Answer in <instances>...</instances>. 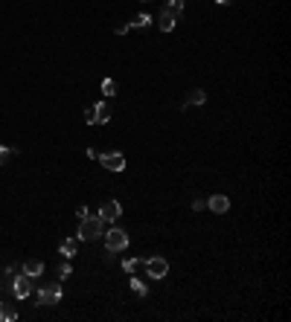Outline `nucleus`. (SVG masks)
<instances>
[{
  "mask_svg": "<svg viewBox=\"0 0 291 322\" xmlns=\"http://www.w3.org/2000/svg\"><path fill=\"white\" fill-rule=\"evenodd\" d=\"M102 235H105V221L99 215H88V218L79 221V235H76L79 241H96Z\"/></svg>",
  "mask_w": 291,
  "mask_h": 322,
  "instance_id": "nucleus-1",
  "label": "nucleus"
},
{
  "mask_svg": "<svg viewBox=\"0 0 291 322\" xmlns=\"http://www.w3.org/2000/svg\"><path fill=\"white\" fill-rule=\"evenodd\" d=\"M105 247H108V252H122L128 247V233L126 229H119V226H111V229H105Z\"/></svg>",
  "mask_w": 291,
  "mask_h": 322,
  "instance_id": "nucleus-2",
  "label": "nucleus"
},
{
  "mask_svg": "<svg viewBox=\"0 0 291 322\" xmlns=\"http://www.w3.org/2000/svg\"><path fill=\"white\" fill-rule=\"evenodd\" d=\"M85 119H88V125H105L111 122V105L108 102H96L85 110Z\"/></svg>",
  "mask_w": 291,
  "mask_h": 322,
  "instance_id": "nucleus-3",
  "label": "nucleus"
},
{
  "mask_svg": "<svg viewBox=\"0 0 291 322\" xmlns=\"http://www.w3.org/2000/svg\"><path fill=\"white\" fill-rule=\"evenodd\" d=\"M61 296H64L61 282H50V285L38 287V302L41 305H58L61 302Z\"/></svg>",
  "mask_w": 291,
  "mask_h": 322,
  "instance_id": "nucleus-4",
  "label": "nucleus"
},
{
  "mask_svg": "<svg viewBox=\"0 0 291 322\" xmlns=\"http://www.w3.org/2000/svg\"><path fill=\"white\" fill-rule=\"evenodd\" d=\"M146 273H149V279H166V273H169V261L160 259V256H152V259L143 261Z\"/></svg>",
  "mask_w": 291,
  "mask_h": 322,
  "instance_id": "nucleus-5",
  "label": "nucleus"
},
{
  "mask_svg": "<svg viewBox=\"0 0 291 322\" xmlns=\"http://www.w3.org/2000/svg\"><path fill=\"white\" fill-rule=\"evenodd\" d=\"M119 215H122V206H119V200H105V203L99 206V218L105 221V224H114Z\"/></svg>",
  "mask_w": 291,
  "mask_h": 322,
  "instance_id": "nucleus-6",
  "label": "nucleus"
},
{
  "mask_svg": "<svg viewBox=\"0 0 291 322\" xmlns=\"http://www.w3.org/2000/svg\"><path fill=\"white\" fill-rule=\"evenodd\" d=\"M96 160H99V163H102V166H105V169H108V171H122V169H126V157H122V154H119V151H111V154H99Z\"/></svg>",
  "mask_w": 291,
  "mask_h": 322,
  "instance_id": "nucleus-7",
  "label": "nucleus"
},
{
  "mask_svg": "<svg viewBox=\"0 0 291 322\" xmlns=\"http://www.w3.org/2000/svg\"><path fill=\"white\" fill-rule=\"evenodd\" d=\"M9 287H12V293L18 296V299H27V296L32 293V279L20 273L18 279H12V285H9Z\"/></svg>",
  "mask_w": 291,
  "mask_h": 322,
  "instance_id": "nucleus-8",
  "label": "nucleus"
},
{
  "mask_svg": "<svg viewBox=\"0 0 291 322\" xmlns=\"http://www.w3.org/2000/svg\"><path fill=\"white\" fill-rule=\"evenodd\" d=\"M207 209L210 212H216V215H224L230 209V197L227 195H213L207 200Z\"/></svg>",
  "mask_w": 291,
  "mask_h": 322,
  "instance_id": "nucleus-9",
  "label": "nucleus"
},
{
  "mask_svg": "<svg viewBox=\"0 0 291 322\" xmlns=\"http://www.w3.org/2000/svg\"><path fill=\"white\" fill-rule=\"evenodd\" d=\"M20 273L29 279H38L41 273H44V261H38V259H27L24 264H20Z\"/></svg>",
  "mask_w": 291,
  "mask_h": 322,
  "instance_id": "nucleus-10",
  "label": "nucleus"
},
{
  "mask_svg": "<svg viewBox=\"0 0 291 322\" xmlns=\"http://www.w3.org/2000/svg\"><path fill=\"white\" fill-rule=\"evenodd\" d=\"M175 24H178V18H175L172 12L160 9V18H157V27H160V32H172Z\"/></svg>",
  "mask_w": 291,
  "mask_h": 322,
  "instance_id": "nucleus-11",
  "label": "nucleus"
},
{
  "mask_svg": "<svg viewBox=\"0 0 291 322\" xmlns=\"http://www.w3.org/2000/svg\"><path fill=\"white\" fill-rule=\"evenodd\" d=\"M76 250H79V238H64V241L58 244V252H61L64 259H73Z\"/></svg>",
  "mask_w": 291,
  "mask_h": 322,
  "instance_id": "nucleus-12",
  "label": "nucleus"
},
{
  "mask_svg": "<svg viewBox=\"0 0 291 322\" xmlns=\"http://www.w3.org/2000/svg\"><path fill=\"white\" fill-rule=\"evenodd\" d=\"M18 319V308L12 302H0V322H15Z\"/></svg>",
  "mask_w": 291,
  "mask_h": 322,
  "instance_id": "nucleus-13",
  "label": "nucleus"
},
{
  "mask_svg": "<svg viewBox=\"0 0 291 322\" xmlns=\"http://www.w3.org/2000/svg\"><path fill=\"white\" fill-rule=\"evenodd\" d=\"M204 102H207V93H204V90H190V96H186L183 107H190V105H204Z\"/></svg>",
  "mask_w": 291,
  "mask_h": 322,
  "instance_id": "nucleus-14",
  "label": "nucleus"
},
{
  "mask_svg": "<svg viewBox=\"0 0 291 322\" xmlns=\"http://www.w3.org/2000/svg\"><path fill=\"white\" fill-rule=\"evenodd\" d=\"M149 24H152V15H149V12H140V15L128 24V29H146Z\"/></svg>",
  "mask_w": 291,
  "mask_h": 322,
  "instance_id": "nucleus-15",
  "label": "nucleus"
},
{
  "mask_svg": "<svg viewBox=\"0 0 291 322\" xmlns=\"http://www.w3.org/2000/svg\"><path fill=\"white\" fill-rule=\"evenodd\" d=\"M128 285H131V290H134L137 296H149V287H146V282H143V279H137L134 273H131V282H128Z\"/></svg>",
  "mask_w": 291,
  "mask_h": 322,
  "instance_id": "nucleus-16",
  "label": "nucleus"
},
{
  "mask_svg": "<svg viewBox=\"0 0 291 322\" xmlns=\"http://www.w3.org/2000/svg\"><path fill=\"white\" fill-rule=\"evenodd\" d=\"M163 9H166V12H172L175 18L181 20V18H183V0H169V3H166Z\"/></svg>",
  "mask_w": 291,
  "mask_h": 322,
  "instance_id": "nucleus-17",
  "label": "nucleus"
},
{
  "mask_svg": "<svg viewBox=\"0 0 291 322\" xmlns=\"http://www.w3.org/2000/svg\"><path fill=\"white\" fill-rule=\"evenodd\" d=\"M102 96H105V99H114V96H117V81H114V79H105V81H102Z\"/></svg>",
  "mask_w": 291,
  "mask_h": 322,
  "instance_id": "nucleus-18",
  "label": "nucleus"
},
{
  "mask_svg": "<svg viewBox=\"0 0 291 322\" xmlns=\"http://www.w3.org/2000/svg\"><path fill=\"white\" fill-rule=\"evenodd\" d=\"M55 273H58V279H67V276H70V273H73V267H70V261L64 259V261H61V264H58V270H55Z\"/></svg>",
  "mask_w": 291,
  "mask_h": 322,
  "instance_id": "nucleus-19",
  "label": "nucleus"
},
{
  "mask_svg": "<svg viewBox=\"0 0 291 322\" xmlns=\"http://www.w3.org/2000/svg\"><path fill=\"white\" fill-rule=\"evenodd\" d=\"M12 154H18V151H15V148H6V145H0V166H6Z\"/></svg>",
  "mask_w": 291,
  "mask_h": 322,
  "instance_id": "nucleus-20",
  "label": "nucleus"
},
{
  "mask_svg": "<svg viewBox=\"0 0 291 322\" xmlns=\"http://www.w3.org/2000/svg\"><path fill=\"white\" fill-rule=\"evenodd\" d=\"M140 264H143L140 259H126V261H122V270H126V273H134V270L140 267Z\"/></svg>",
  "mask_w": 291,
  "mask_h": 322,
  "instance_id": "nucleus-21",
  "label": "nucleus"
},
{
  "mask_svg": "<svg viewBox=\"0 0 291 322\" xmlns=\"http://www.w3.org/2000/svg\"><path fill=\"white\" fill-rule=\"evenodd\" d=\"M76 215H79V221H82V218H88L91 212H88V206H82V209H76Z\"/></svg>",
  "mask_w": 291,
  "mask_h": 322,
  "instance_id": "nucleus-22",
  "label": "nucleus"
},
{
  "mask_svg": "<svg viewBox=\"0 0 291 322\" xmlns=\"http://www.w3.org/2000/svg\"><path fill=\"white\" fill-rule=\"evenodd\" d=\"M114 32H117V35H126V32H128V24H119V27L114 29Z\"/></svg>",
  "mask_w": 291,
  "mask_h": 322,
  "instance_id": "nucleus-23",
  "label": "nucleus"
},
{
  "mask_svg": "<svg viewBox=\"0 0 291 322\" xmlns=\"http://www.w3.org/2000/svg\"><path fill=\"white\" fill-rule=\"evenodd\" d=\"M216 3H221V6H227V3H230V0H216Z\"/></svg>",
  "mask_w": 291,
  "mask_h": 322,
  "instance_id": "nucleus-24",
  "label": "nucleus"
},
{
  "mask_svg": "<svg viewBox=\"0 0 291 322\" xmlns=\"http://www.w3.org/2000/svg\"><path fill=\"white\" fill-rule=\"evenodd\" d=\"M143 3H146V0H143Z\"/></svg>",
  "mask_w": 291,
  "mask_h": 322,
  "instance_id": "nucleus-25",
  "label": "nucleus"
}]
</instances>
